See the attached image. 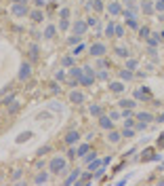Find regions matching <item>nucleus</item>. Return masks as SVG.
I'll list each match as a JSON object with an SVG mask.
<instances>
[{
    "label": "nucleus",
    "instance_id": "nucleus-1",
    "mask_svg": "<svg viewBox=\"0 0 164 186\" xmlns=\"http://www.w3.org/2000/svg\"><path fill=\"white\" fill-rule=\"evenodd\" d=\"M51 169L53 171H63L65 169V161H63V159H53L51 161Z\"/></svg>",
    "mask_w": 164,
    "mask_h": 186
},
{
    "label": "nucleus",
    "instance_id": "nucleus-2",
    "mask_svg": "<svg viewBox=\"0 0 164 186\" xmlns=\"http://www.w3.org/2000/svg\"><path fill=\"white\" fill-rule=\"evenodd\" d=\"M90 53H93L95 57H101L103 53H105V45H101V42H95V45L90 47Z\"/></svg>",
    "mask_w": 164,
    "mask_h": 186
},
{
    "label": "nucleus",
    "instance_id": "nucleus-3",
    "mask_svg": "<svg viewBox=\"0 0 164 186\" xmlns=\"http://www.w3.org/2000/svg\"><path fill=\"white\" fill-rule=\"evenodd\" d=\"M84 30H86V23H84V21H78V23L74 25V32H76V36H82V34H84Z\"/></svg>",
    "mask_w": 164,
    "mask_h": 186
},
{
    "label": "nucleus",
    "instance_id": "nucleus-4",
    "mask_svg": "<svg viewBox=\"0 0 164 186\" xmlns=\"http://www.w3.org/2000/svg\"><path fill=\"white\" fill-rule=\"evenodd\" d=\"M109 13H112V15H118V13H122L120 4H118V2H109Z\"/></svg>",
    "mask_w": 164,
    "mask_h": 186
},
{
    "label": "nucleus",
    "instance_id": "nucleus-5",
    "mask_svg": "<svg viewBox=\"0 0 164 186\" xmlns=\"http://www.w3.org/2000/svg\"><path fill=\"white\" fill-rule=\"evenodd\" d=\"M137 119H139V121L143 123V125H145V123H149V121H151V114H149V112H141Z\"/></svg>",
    "mask_w": 164,
    "mask_h": 186
},
{
    "label": "nucleus",
    "instance_id": "nucleus-6",
    "mask_svg": "<svg viewBox=\"0 0 164 186\" xmlns=\"http://www.w3.org/2000/svg\"><path fill=\"white\" fill-rule=\"evenodd\" d=\"M27 76H30V66L23 64L21 66V72H19V78H27Z\"/></svg>",
    "mask_w": 164,
    "mask_h": 186
},
{
    "label": "nucleus",
    "instance_id": "nucleus-7",
    "mask_svg": "<svg viewBox=\"0 0 164 186\" xmlns=\"http://www.w3.org/2000/svg\"><path fill=\"white\" fill-rule=\"evenodd\" d=\"M120 106H122V108H129V110H131V108H135L137 104H135L133 100H122V102H120Z\"/></svg>",
    "mask_w": 164,
    "mask_h": 186
},
{
    "label": "nucleus",
    "instance_id": "nucleus-8",
    "mask_svg": "<svg viewBox=\"0 0 164 186\" xmlns=\"http://www.w3.org/2000/svg\"><path fill=\"white\" fill-rule=\"evenodd\" d=\"M101 127H103V129H112V119L101 117Z\"/></svg>",
    "mask_w": 164,
    "mask_h": 186
},
{
    "label": "nucleus",
    "instance_id": "nucleus-9",
    "mask_svg": "<svg viewBox=\"0 0 164 186\" xmlns=\"http://www.w3.org/2000/svg\"><path fill=\"white\" fill-rule=\"evenodd\" d=\"M120 78H122V81H131L133 72H129V68H126V70H122V72H120Z\"/></svg>",
    "mask_w": 164,
    "mask_h": 186
},
{
    "label": "nucleus",
    "instance_id": "nucleus-10",
    "mask_svg": "<svg viewBox=\"0 0 164 186\" xmlns=\"http://www.w3.org/2000/svg\"><path fill=\"white\" fill-rule=\"evenodd\" d=\"M72 102H76V104H80V102H84V95H82V93H72Z\"/></svg>",
    "mask_w": 164,
    "mask_h": 186
},
{
    "label": "nucleus",
    "instance_id": "nucleus-11",
    "mask_svg": "<svg viewBox=\"0 0 164 186\" xmlns=\"http://www.w3.org/2000/svg\"><path fill=\"white\" fill-rule=\"evenodd\" d=\"M109 87H112V91H114V93H120V91L124 89V85H122V83H112Z\"/></svg>",
    "mask_w": 164,
    "mask_h": 186
},
{
    "label": "nucleus",
    "instance_id": "nucleus-12",
    "mask_svg": "<svg viewBox=\"0 0 164 186\" xmlns=\"http://www.w3.org/2000/svg\"><path fill=\"white\" fill-rule=\"evenodd\" d=\"M141 8H143V13H151V11H154V6H151L149 0H147V2H143V4H141Z\"/></svg>",
    "mask_w": 164,
    "mask_h": 186
},
{
    "label": "nucleus",
    "instance_id": "nucleus-13",
    "mask_svg": "<svg viewBox=\"0 0 164 186\" xmlns=\"http://www.w3.org/2000/svg\"><path fill=\"white\" fill-rule=\"evenodd\" d=\"M65 142H67V144H74V142H78V133H74V131H72V133L65 138Z\"/></svg>",
    "mask_w": 164,
    "mask_h": 186
},
{
    "label": "nucleus",
    "instance_id": "nucleus-14",
    "mask_svg": "<svg viewBox=\"0 0 164 186\" xmlns=\"http://www.w3.org/2000/svg\"><path fill=\"white\" fill-rule=\"evenodd\" d=\"M105 34H107V36H112V34H116V25H114L112 21H109V25L105 28Z\"/></svg>",
    "mask_w": 164,
    "mask_h": 186
},
{
    "label": "nucleus",
    "instance_id": "nucleus-15",
    "mask_svg": "<svg viewBox=\"0 0 164 186\" xmlns=\"http://www.w3.org/2000/svg\"><path fill=\"white\" fill-rule=\"evenodd\" d=\"M78 175H80V171L76 169V171H74V173H72V175H69V178H67V184H74V182L78 180Z\"/></svg>",
    "mask_w": 164,
    "mask_h": 186
},
{
    "label": "nucleus",
    "instance_id": "nucleus-16",
    "mask_svg": "<svg viewBox=\"0 0 164 186\" xmlns=\"http://www.w3.org/2000/svg\"><path fill=\"white\" fill-rule=\"evenodd\" d=\"M15 13H17V15H23V13H25V6H23V4L19 2V4L15 6Z\"/></svg>",
    "mask_w": 164,
    "mask_h": 186
},
{
    "label": "nucleus",
    "instance_id": "nucleus-17",
    "mask_svg": "<svg viewBox=\"0 0 164 186\" xmlns=\"http://www.w3.org/2000/svg\"><path fill=\"white\" fill-rule=\"evenodd\" d=\"M118 140H120V133H116V131H112V133H109V142H114V144H116Z\"/></svg>",
    "mask_w": 164,
    "mask_h": 186
},
{
    "label": "nucleus",
    "instance_id": "nucleus-18",
    "mask_svg": "<svg viewBox=\"0 0 164 186\" xmlns=\"http://www.w3.org/2000/svg\"><path fill=\"white\" fill-rule=\"evenodd\" d=\"M90 114H95V117H99V114H101V108H99V106H90Z\"/></svg>",
    "mask_w": 164,
    "mask_h": 186
},
{
    "label": "nucleus",
    "instance_id": "nucleus-19",
    "mask_svg": "<svg viewBox=\"0 0 164 186\" xmlns=\"http://www.w3.org/2000/svg\"><path fill=\"white\" fill-rule=\"evenodd\" d=\"M32 19H34V21H40V19H42V13H40V11H34V13H32Z\"/></svg>",
    "mask_w": 164,
    "mask_h": 186
},
{
    "label": "nucleus",
    "instance_id": "nucleus-20",
    "mask_svg": "<svg viewBox=\"0 0 164 186\" xmlns=\"http://www.w3.org/2000/svg\"><path fill=\"white\" fill-rule=\"evenodd\" d=\"M86 152H88V144H82L78 148V154H86Z\"/></svg>",
    "mask_w": 164,
    "mask_h": 186
},
{
    "label": "nucleus",
    "instance_id": "nucleus-21",
    "mask_svg": "<svg viewBox=\"0 0 164 186\" xmlns=\"http://www.w3.org/2000/svg\"><path fill=\"white\" fill-rule=\"evenodd\" d=\"M139 34H141V38H147V36H149V28H141Z\"/></svg>",
    "mask_w": 164,
    "mask_h": 186
},
{
    "label": "nucleus",
    "instance_id": "nucleus-22",
    "mask_svg": "<svg viewBox=\"0 0 164 186\" xmlns=\"http://www.w3.org/2000/svg\"><path fill=\"white\" fill-rule=\"evenodd\" d=\"M53 34H55V28H53V25H49V28H47V32H44V36H47V38H51Z\"/></svg>",
    "mask_w": 164,
    "mask_h": 186
},
{
    "label": "nucleus",
    "instance_id": "nucleus-23",
    "mask_svg": "<svg viewBox=\"0 0 164 186\" xmlns=\"http://www.w3.org/2000/svg\"><path fill=\"white\" fill-rule=\"evenodd\" d=\"M137 97H147V89H137Z\"/></svg>",
    "mask_w": 164,
    "mask_h": 186
},
{
    "label": "nucleus",
    "instance_id": "nucleus-24",
    "mask_svg": "<svg viewBox=\"0 0 164 186\" xmlns=\"http://www.w3.org/2000/svg\"><path fill=\"white\" fill-rule=\"evenodd\" d=\"M93 6H95V11H101V8H103V4H101V0H93Z\"/></svg>",
    "mask_w": 164,
    "mask_h": 186
},
{
    "label": "nucleus",
    "instance_id": "nucleus-25",
    "mask_svg": "<svg viewBox=\"0 0 164 186\" xmlns=\"http://www.w3.org/2000/svg\"><path fill=\"white\" fill-rule=\"evenodd\" d=\"M118 55H120V57H129V51H126V49H118Z\"/></svg>",
    "mask_w": 164,
    "mask_h": 186
},
{
    "label": "nucleus",
    "instance_id": "nucleus-26",
    "mask_svg": "<svg viewBox=\"0 0 164 186\" xmlns=\"http://www.w3.org/2000/svg\"><path fill=\"white\" fill-rule=\"evenodd\" d=\"M126 68H129V70H135V68H137V61H135V59H131L129 64H126Z\"/></svg>",
    "mask_w": 164,
    "mask_h": 186
},
{
    "label": "nucleus",
    "instance_id": "nucleus-27",
    "mask_svg": "<svg viewBox=\"0 0 164 186\" xmlns=\"http://www.w3.org/2000/svg\"><path fill=\"white\" fill-rule=\"evenodd\" d=\"M67 15H69L67 8H61V19H67Z\"/></svg>",
    "mask_w": 164,
    "mask_h": 186
},
{
    "label": "nucleus",
    "instance_id": "nucleus-28",
    "mask_svg": "<svg viewBox=\"0 0 164 186\" xmlns=\"http://www.w3.org/2000/svg\"><path fill=\"white\" fill-rule=\"evenodd\" d=\"M116 36H124V30L120 28V25H116Z\"/></svg>",
    "mask_w": 164,
    "mask_h": 186
},
{
    "label": "nucleus",
    "instance_id": "nucleus-29",
    "mask_svg": "<svg viewBox=\"0 0 164 186\" xmlns=\"http://www.w3.org/2000/svg\"><path fill=\"white\" fill-rule=\"evenodd\" d=\"M133 133H135V131H133V129H126V127H124V135H126V138H131Z\"/></svg>",
    "mask_w": 164,
    "mask_h": 186
},
{
    "label": "nucleus",
    "instance_id": "nucleus-30",
    "mask_svg": "<svg viewBox=\"0 0 164 186\" xmlns=\"http://www.w3.org/2000/svg\"><path fill=\"white\" fill-rule=\"evenodd\" d=\"M36 182H38V184H40V182H47V175H44V173L38 175V178H36Z\"/></svg>",
    "mask_w": 164,
    "mask_h": 186
},
{
    "label": "nucleus",
    "instance_id": "nucleus-31",
    "mask_svg": "<svg viewBox=\"0 0 164 186\" xmlns=\"http://www.w3.org/2000/svg\"><path fill=\"white\" fill-rule=\"evenodd\" d=\"M118 117H120V112H112V114H109V119H112V121H116Z\"/></svg>",
    "mask_w": 164,
    "mask_h": 186
},
{
    "label": "nucleus",
    "instance_id": "nucleus-32",
    "mask_svg": "<svg viewBox=\"0 0 164 186\" xmlns=\"http://www.w3.org/2000/svg\"><path fill=\"white\" fill-rule=\"evenodd\" d=\"M158 144H160V148H164V140H160V142H158Z\"/></svg>",
    "mask_w": 164,
    "mask_h": 186
},
{
    "label": "nucleus",
    "instance_id": "nucleus-33",
    "mask_svg": "<svg viewBox=\"0 0 164 186\" xmlns=\"http://www.w3.org/2000/svg\"><path fill=\"white\" fill-rule=\"evenodd\" d=\"M158 121H164V114H160V117H158Z\"/></svg>",
    "mask_w": 164,
    "mask_h": 186
},
{
    "label": "nucleus",
    "instance_id": "nucleus-34",
    "mask_svg": "<svg viewBox=\"0 0 164 186\" xmlns=\"http://www.w3.org/2000/svg\"><path fill=\"white\" fill-rule=\"evenodd\" d=\"M162 36H164V32H162Z\"/></svg>",
    "mask_w": 164,
    "mask_h": 186
},
{
    "label": "nucleus",
    "instance_id": "nucleus-35",
    "mask_svg": "<svg viewBox=\"0 0 164 186\" xmlns=\"http://www.w3.org/2000/svg\"><path fill=\"white\" fill-rule=\"evenodd\" d=\"M145 2H147V0H145Z\"/></svg>",
    "mask_w": 164,
    "mask_h": 186
}]
</instances>
